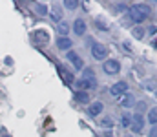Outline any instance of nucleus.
<instances>
[{"mask_svg":"<svg viewBox=\"0 0 157 137\" xmlns=\"http://www.w3.org/2000/svg\"><path fill=\"white\" fill-rule=\"evenodd\" d=\"M73 66H75V70H82V66H84V62H82V59L78 57L75 51H68V57H66Z\"/></svg>","mask_w":157,"mask_h":137,"instance_id":"nucleus-8","label":"nucleus"},{"mask_svg":"<svg viewBox=\"0 0 157 137\" xmlns=\"http://www.w3.org/2000/svg\"><path fill=\"white\" fill-rule=\"evenodd\" d=\"M2 137H9L7 134H6V130H2Z\"/></svg>","mask_w":157,"mask_h":137,"instance_id":"nucleus-32","label":"nucleus"},{"mask_svg":"<svg viewBox=\"0 0 157 137\" xmlns=\"http://www.w3.org/2000/svg\"><path fill=\"white\" fill-rule=\"evenodd\" d=\"M150 44H152V48H157V39H154V40H152Z\"/></svg>","mask_w":157,"mask_h":137,"instance_id":"nucleus-31","label":"nucleus"},{"mask_svg":"<svg viewBox=\"0 0 157 137\" xmlns=\"http://www.w3.org/2000/svg\"><path fill=\"white\" fill-rule=\"evenodd\" d=\"M73 31H75L77 35H80V37L86 33V22H84L82 18H77V20L73 22Z\"/></svg>","mask_w":157,"mask_h":137,"instance_id":"nucleus-11","label":"nucleus"},{"mask_svg":"<svg viewBox=\"0 0 157 137\" xmlns=\"http://www.w3.org/2000/svg\"><path fill=\"white\" fill-rule=\"evenodd\" d=\"M137 110H139V113H141V112H143V110H144V102H141V104H139V106H137Z\"/></svg>","mask_w":157,"mask_h":137,"instance_id":"nucleus-30","label":"nucleus"},{"mask_svg":"<svg viewBox=\"0 0 157 137\" xmlns=\"http://www.w3.org/2000/svg\"><path fill=\"white\" fill-rule=\"evenodd\" d=\"M121 124H122L124 128H130V126H132V115H130V113H124L122 119H121Z\"/></svg>","mask_w":157,"mask_h":137,"instance_id":"nucleus-20","label":"nucleus"},{"mask_svg":"<svg viewBox=\"0 0 157 137\" xmlns=\"http://www.w3.org/2000/svg\"><path fill=\"white\" fill-rule=\"evenodd\" d=\"M51 18H53V22H62V9H60V6L59 4H53V7H51Z\"/></svg>","mask_w":157,"mask_h":137,"instance_id":"nucleus-10","label":"nucleus"},{"mask_svg":"<svg viewBox=\"0 0 157 137\" xmlns=\"http://www.w3.org/2000/svg\"><path fill=\"white\" fill-rule=\"evenodd\" d=\"M148 33H150V35H155L157 33V26H150V28H148Z\"/></svg>","mask_w":157,"mask_h":137,"instance_id":"nucleus-26","label":"nucleus"},{"mask_svg":"<svg viewBox=\"0 0 157 137\" xmlns=\"http://www.w3.org/2000/svg\"><path fill=\"white\" fill-rule=\"evenodd\" d=\"M33 9H35V13H37V15H40V17L48 15V7H46L44 4H33Z\"/></svg>","mask_w":157,"mask_h":137,"instance_id":"nucleus-18","label":"nucleus"},{"mask_svg":"<svg viewBox=\"0 0 157 137\" xmlns=\"http://www.w3.org/2000/svg\"><path fill=\"white\" fill-rule=\"evenodd\" d=\"M102 70H104L106 75H117L119 71H121V62L115 60V59H108V60H104Z\"/></svg>","mask_w":157,"mask_h":137,"instance_id":"nucleus-3","label":"nucleus"},{"mask_svg":"<svg viewBox=\"0 0 157 137\" xmlns=\"http://www.w3.org/2000/svg\"><path fill=\"white\" fill-rule=\"evenodd\" d=\"M126 90H128L126 81H119L110 88V93H112V97H121V95H126Z\"/></svg>","mask_w":157,"mask_h":137,"instance_id":"nucleus-5","label":"nucleus"},{"mask_svg":"<svg viewBox=\"0 0 157 137\" xmlns=\"http://www.w3.org/2000/svg\"><path fill=\"white\" fill-rule=\"evenodd\" d=\"M95 26H97L101 31H108V26L104 24V20H102V18H95Z\"/></svg>","mask_w":157,"mask_h":137,"instance_id":"nucleus-22","label":"nucleus"},{"mask_svg":"<svg viewBox=\"0 0 157 137\" xmlns=\"http://www.w3.org/2000/svg\"><path fill=\"white\" fill-rule=\"evenodd\" d=\"M132 123H133V124H139V126H143V128H144V119H143V115H141V113L132 115Z\"/></svg>","mask_w":157,"mask_h":137,"instance_id":"nucleus-21","label":"nucleus"},{"mask_svg":"<svg viewBox=\"0 0 157 137\" xmlns=\"http://www.w3.org/2000/svg\"><path fill=\"white\" fill-rule=\"evenodd\" d=\"M57 71L60 73V77H62V81H64L66 84H73V82H75V77H73V73H71L70 70H66L62 64H57Z\"/></svg>","mask_w":157,"mask_h":137,"instance_id":"nucleus-6","label":"nucleus"},{"mask_svg":"<svg viewBox=\"0 0 157 137\" xmlns=\"http://www.w3.org/2000/svg\"><path fill=\"white\" fill-rule=\"evenodd\" d=\"M99 137H113V134H112V130H108V132H102Z\"/></svg>","mask_w":157,"mask_h":137,"instance_id":"nucleus-28","label":"nucleus"},{"mask_svg":"<svg viewBox=\"0 0 157 137\" xmlns=\"http://www.w3.org/2000/svg\"><path fill=\"white\" fill-rule=\"evenodd\" d=\"M77 88H78V91L95 90V88H97V79H95V77H93V79H86V77H82L80 81H77Z\"/></svg>","mask_w":157,"mask_h":137,"instance_id":"nucleus-4","label":"nucleus"},{"mask_svg":"<svg viewBox=\"0 0 157 137\" xmlns=\"http://www.w3.org/2000/svg\"><path fill=\"white\" fill-rule=\"evenodd\" d=\"M73 101H75V102H80V104H86V102H90V95H88L86 91H75Z\"/></svg>","mask_w":157,"mask_h":137,"instance_id":"nucleus-13","label":"nucleus"},{"mask_svg":"<svg viewBox=\"0 0 157 137\" xmlns=\"http://www.w3.org/2000/svg\"><path fill=\"white\" fill-rule=\"evenodd\" d=\"M148 123H150V124H154V126L157 124V106H155V108H152V110L148 112Z\"/></svg>","mask_w":157,"mask_h":137,"instance_id":"nucleus-19","label":"nucleus"},{"mask_svg":"<svg viewBox=\"0 0 157 137\" xmlns=\"http://www.w3.org/2000/svg\"><path fill=\"white\" fill-rule=\"evenodd\" d=\"M102 108H104V106H102V102H93V104H90V106H88V113H90L91 117H97V115L102 112Z\"/></svg>","mask_w":157,"mask_h":137,"instance_id":"nucleus-12","label":"nucleus"},{"mask_svg":"<svg viewBox=\"0 0 157 137\" xmlns=\"http://www.w3.org/2000/svg\"><path fill=\"white\" fill-rule=\"evenodd\" d=\"M108 53H110V49L104 44H101V42H95V44L91 46V55H93V59H97V60L108 59Z\"/></svg>","mask_w":157,"mask_h":137,"instance_id":"nucleus-2","label":"nucleus"},{"mask_svg":"<svg viewBox=\"0 0 157 137\" xmlns=\"http://www.w3.org/2000/svg\"><path fill=\"white\" fill-rule=\"evenodd\" d=\"M82 77H86V79H93V70L91 68H88L86 71H84V75Z\"/></svg>","mask_w":157,"mask_h":137,"instance_id":"nucleus-25","label":"nucleus"},{"mask_svg":"<svg viewBox=\"0 0 157 137\" xmlns=\"http://www.w3.org/2000/svg\"><path fill=\"white\" fill-rule=\"evenodd\" d=\"M150 137H157V124L155 126H152V130H150Z\"/></svg>","mask_w":157,"mask_h":137,"instance_id":"nucleus-27","label":"nucleus"},{"mask_svg":"<svg viewBox=\"0 0 157 137\" xmlns=\"http://www.w3.org/2000/svg\"><path fill=\"white\" fill-rule=\"evenodd\" d=\"M144 33H146V31H144L141 26H135V28L132 29V35H133L137 40H143V39H144Z\"/></svg>","mask_w":157,"mask_h":137,"instance_id":"nucleus-16","label":"nucleus"},{"mask_svg":"<svg viewBox=\"0 0 157 137\" xmlns=\"http://www.w3.org/2000/svg\"><path fill=\"white\" fill-rule=\"evenodd\" d=\"M57 31L60 33V37H68V31H70V26H68V22H59V26H57Z\"/></svg>","mask_w":157,"mask_h":137,"instance_id":"nucleus-15","label":"nucleus"},{"mask_svg":"<svg viewBox=\"0 0 157 137\" xmlns=\"http://www.w3.org/2000/svg\"><path fill=\"white\" fill-rule=\"evenodd\" d=\"M77 6H78V2H75V0H66L64 2V7L66 9H75Z\"/></svg>","mask_w":157,"mask_h":137,"instance_id":"nucleus-23","label":"nucleus"},{"mask_svg":"<svg viewBox=\"0 0 157 137\" xmlns=\"http://www.w3.org/2000/svg\"><path fill=\"white\" fill-rule=\"evenodd\" d=\"M130 130H132L133 134H141V132H143V126H139V124H133V123H132V126H130Z\"/></svg>","mask_w":157,"mask_h":137,"instance_id":"nucleus-24","label":"nucleus"},{"mask_svg":"<svg viewBox=\"0 0 157 137\" xmlns=\"http://www.w3.org/2000/svg\"><path fill=\"white\" fill-rule=\"evenodd\" d=\"M155 95H157V91H155Z\"/></svg>","mask_w":157,"mask_h":137,"instance_id":"nucleus-33","label":"nucleus"},{"mask_svg":"<svg viewBox=\"0 0 157 137\" xmlns=\"http://www.w3.org/2000/svg\"><path fill=\"white\" fill-rule=\"evenodd\" d=\"M115 9H117V11H122V9H126V6H122V4H119V6H115Z\"/></svg>","mask_w":157,"mask_h":137,"instance_id":"nucleus-29","label":"nucleus"},{"mask_svg":"<svg viewBox=\"0 0 157 137\" xmlns=\"http://www.w3.org/2000/svg\"><path fill=\"white\" fill-rule=\"evenodd\" d=\"M99 126H102V128H113V119L112 117H102V119H99Z\"/></svg>","mask_w":157,"mask_h":137,"instance_id":"nucleus-17","label":"nucleus"},{"mask_svg":"<svg viewBox=\"0 0 157 137\" xmlns=\"http://www.w3.org/2000/svg\"><path fill=\"white\" fill-rule=\"evenodd\" d=\"M128 13H130V18H132L135 24H141V22H144L146 17L152 13V7H150L148 4H133V6H130Z\"/></svg>","mask_w":157,"mask_h":137,"instance_id":"nucleus-1","label":"nucleus"},{"mask_svg":"<svg viewBox=\"0 0 157 137\" xmlns=\"http://www.w3.org/2000/svg\"><path fill=\"white\" fill-rule=\"evenodd\" d=\"M133 104H135V99H133V95H130V93L121 99V106H122V108H132Z\"/></svg>","mask_w":157,"mask_h":137,"instance_id":"nucleus-14","label":"nucleus"},{"mask_svg":"<svg viewBox=\"0 0 157 137\" xmlns=\"http://www.w3.org/2000/svg\"><path fill=\"white\" fill-rule=\"evenodd\" d=\"M71 46H73V42L68 37H59L57 39V48L62 49V51H71Z\"/></svg>","mask_w":157,"mask_h":137,"instance_id":"nucleus-9","label":"nucleus"},{"mask_svg":"<svg viewBox=\"0 0 157 137\" xmlns=\"http://www.w3.org/2000/svg\"><path fill=\"white\" fill-rule=\"evenodd\" d=\"M33 40L39 46H46V44H49V35H48L46 29H37L33 33Z\"/></svg>","mask_w":157,"mask_h":137,"instance_id":"nucleus-7","label":"nucleus"}]
</instances>
